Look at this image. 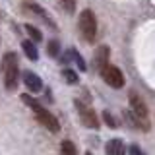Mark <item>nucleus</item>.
Returning a JSON list of instances; mask_svg holds the SVG:
<instances>
[{"label": "nucleus", "instance_id": "6e6552de", "mask_svg": "<svg viewBox=\"0 0 155 155\" xmlns=\"http://www.w3.org/2000/svg\"><path fill=\"white\" fill-rule=\"evenodd\" d=\"M23 84H25V87L29 91H41L43 89V81H41V78L39 76H35L33 72H25L23 74Z\"/></svg>", "mask_w": 155, "mask_h": 155}, {"label": "nucleus", "instance_id": "dca6fc26", "mask_svg": "<svg viewBox=\"0 0 155 155\" xmlns=\"http://www.w3.org/2000/svg\"><path fill=\"white\" fill-rule=\"evenodd\" d=\"M62 76H64L66 80H68V84H72V85L78 84V74H76V72H72L70 68H66V70L62 72Z\"/></svg>", "mask_w": 155, "mask_h": 155}, {"label": "nucleus", "instance_id": "f257e3e1", "mask_svg": "<svg viewBox=\"0 0 155 155\" xmlns=\"http://www.w3.org/2000/svg\"><path fill=\"white\" fill-rule=\"evenodd\" d=\"M21 101L25 103L27 107H31L33 109V113H35L37 116V120L41 122L43 126H45L47 130H51V132H60V124H58V120H56V116L54 114H51L48 110L45 109V107H41L39 105V101H35L31 95H21Z\"/></svg>", "mask_w": 155, "mask_h": 155}, {"label": "nucleus", "instance_id": "0eeeda50", "mask_svg": "<svg viewBox=\"0 0 155 155\" xmlns=\"http://www.w3.org/2000/svg\"><path fill=\"white\" fill-rule=\"evenodd\" d=\"M130 103H132V113L138 116V118H142L143 122H147V107L143 105V101L140 99L138 95H132Z\"/></svg>", "mask_w": 155, "mask_h": 155}, {"label": "nucleus", "instance_id": "6ab92c4d", "mask_svg": "<svg viewBox=\"0 0 155 155\" xmlns=\"http://www.w3.org/2000/svg\"><path fill=\"white\" fill-rule=\"evenodd\" d=\"M85 155H93V153H89V151H87V153H85Z\"/></svg>", "mask_w": 155, "mask_h": 155}, {"label": "nucleus", "instance_id": "39448f33", "mask_svg": "<svg viewBox=\"0 0 155 155\" xmlns=\"http://www.w3.org/2000/svg\"><path fill=\"white\" fill-rule=\"evenodd\" d=\"M101 76H103V80L107 81V85L114 87V89H120V87L124 85V76H122V72H120L116 66L109 64L103 72H101Z\"/></svg>", "mask_w": 155, "mask_h": 155}, {"label": "nucleus", "instance_id": "1a4fd4ad", "mask_svg": "<svg viewBox=\"0 0 155 155\" xmlns=\"http://www.w3.org/2000/svg\"><path fill=\"white\" fill-rule=\"evenodd\" d=\"M105 151H107V155H126V145H124L122 140L114 138L110 142H107Z\"/></svg>", "mask_w": 155, "mask_h": 155}, {"label": "nucleus", "instance_id": "2eb2a0df", "mask_svg": "<svg viewBox=\"0 0 155 155\" xmlns=\"http://www.w3.org/2000/svg\"><path fill=\"white\" fill-rule=\"evenodd\" d=\"M47 52H48V56H58V52H60V45H58V41H51V43H48Z\"/></svg>", "mask_w": 155, "mask_h": 155}, {"label": "nucleus", "instance_id": "9b49d317", "mask_svg": "<svg viewBox=\"0 0 155 155\" xmlns=\"http://www.w3.org/2000/svg\"><path fill=\"white\" fill-rule=\"evenodd\" d=\"M23 51H25V56L29 58V60H37V58H39L37 47L33 45L31 41H23Z\"/></svg>", "mask_w": 155, "mask_h": 155}, {"label": "nucleus", "instance_id": "a211bd4d", "mask_svg": "<svg viewBox=\"0 0 155 155\" xmlns=\"http://www.w3.org/2000/svg\"><path fill=\"white\" fill-rule=\"evenodd\" d=\"M128 155H145L143 151H142V147H140V145H130L128 147Z\"/></svg>", "mask_w": 155, "mask_h": 155}, {"label": "nucleus", "instance_id": "f03ea898", "mask_svg": "<svg viewBox=\"0 0 155 155\" xmlns=\"http://www.w3.org/2000/svg\"><path fill=\"white\" fill-rule=\"evenodd\" d=\"M18 76H19V62L16 52H6L2 58V78L8 91H14L18 87Z\"/></svg>", "mask_w": 155, "mask_h": 155}, {"label": "nucleus", "instance_id": "9d476101", "mask_svg": "<svg viewBox=\"0 0 155 155\" xmlns=\"http://www.w3.org/2000/svg\"><path fill=\"white\" fill-rule=\"evenodd\" d=\"M68 60H74L76 64H78V68H80L81 72L85 70V62H84V58L78 54V51H76V48H70V51H68V56L64 58V62H68Z\"/></svg>", "mask_w": 155, "mask_h": 155}, {"label": "nucleus", "instance_id": "423d86ee", "mask_svg": "<svg viewBox=\"0 0 155 155\" xmlns=\"http://www.w3.org/2000/svg\"><path fill=\"white\" fill-rule=\"evenodd\" d=\"M109 54H110V51H109V47H107V45L97 48V52H95V56H93V64H95V68L99 72H103L105 68L109 66Z\"/></svg>", "mask_w": 155, "mask_h": 155}, {"label": "nucleus", "instance_id": "f8f14e48", "mask_svg": "<svg viewBox=\"0 0 155 155\" xmlns=\"http://www.w3.org/2000/svg\"><path fill=\"white\" fill-rule=\"evenodd\" d=\"M62 155H78L76 145L72 142H68V140H64V142H62Z\"/></svg>", "mask_w": 155, "mask_h": 155}, {"label": "nucleus", "instance_id": "20e7f679", "mask_svg": "<svg viewBox=\"0 0 155 155\" xmlns=\"http://www.w3.org/2000/svg\"><path fill=\"white\" fill-rule=\"evenodd\" d=\"M76 107H78V113H80V118H81V124L87 126L91 130H97L99 128V118H97V113L91 107H87L80 101H76Z\"/></svg>", "mask_w": 155, "mask_h": 155}, {"label": "nucleus", "instance_id": "ddd939ff", "mask_svg": "<svg viewBox=\"0 0 155 155\" xmlns=\"http://www.w3.org/2000/svg\"><path fill=\"white\" fill-rule=\"evenodd\" d=\"M25 31L29 33V37H31V39H33V41H35V43H39V41H41V39H43L41 31H39L37 27H33V25H25Z\"/></svg>", "mask_w": 155, "mask_h": 155}, {"label": "nucleus", "instance_id": "7ed1b4c3", "mask_svg": "<svg viewBox=\"0 0 155 155\" xmlns=\"http://www.w3.org/2000/svg\"><path fill=\"white\" fill-rule=\"evenodd\" d=\"M80 31L87 43H93L97 35V19L91 10H84L80 16Z\"/></svg>", "mask_w": 155, "mask_h": 155}, {"label": "nucleus", "instance_id": "f3484780", "mask_svg": "<svg viewBox=\"0 0 155 155\" xmlns=\"http://www.w3.org/2000/svg\"><path fill=\"white\" fill-rule=\"evenodd\" d=\"M103 118H105L107 126H110V128H114V126H116V120H114V116L110 114L109 110H105V113H103Z\"/></svg>", "mask_w": 155, "mask_h": 155}, {"label": "nucleus", "instance_id": "4468645a", "mask_svg": "<svg viewBox=\"0 0 155 155\" xmlns=\"http://www.w3.org/2000/svg\"><path fill=\"white\" fill-rule=\"evenodd\" d=\"M60 6L66 14H74L76 10V0H60Z\"/></svg>", "mask_w": 155, "mask_h": 155}]
</instances>
